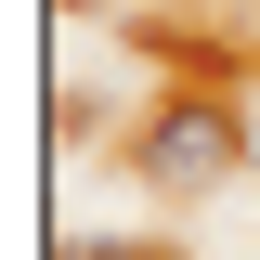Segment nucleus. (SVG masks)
Wrapping results in <instances>:
<instances>
[{
    "label": "nucleus",
    "mask_w": 260,
    "mask_h": 260,
    "mask_svg": "<svg viewBox=\"0 0 260 260\" xmlns=\"http://www.w3.org/2000/svg\"><path fill=\"white\" fill-rule=\"evenodd\" d=\"M143 169H156L169 195H208V182L234 169V117H221V104H169L156 143H143Z\"/></svg>",
    "instance_id": "1"
}]
</instances>
